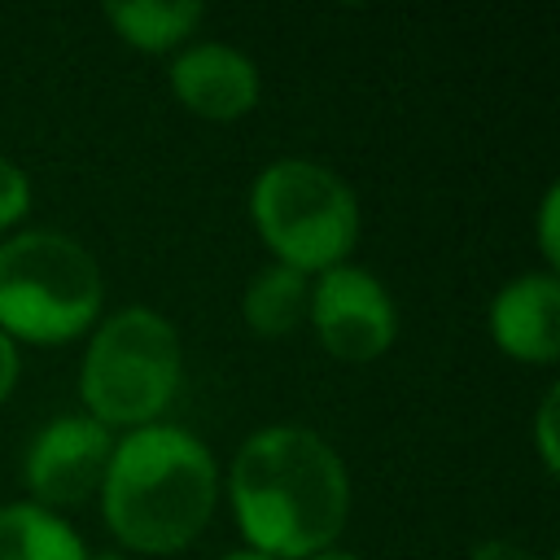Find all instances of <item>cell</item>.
<instances>
[{
	"label": "cell",
	"instance_id": "6da1fadb",
	"mask_svg": "<svg viewBox=\"0 0 560 560\" xmlns=\"http://www.w3.org/2000/svg\"><path fill=\"white\" fill-rule=\"evenodd\" d=\"M228 490L241 534L271 560L324 551L350 512L341 455L319 433L298 424H271L245 438L232 459Z\"/></svg>",
	"mask_w": 560,
	"mask_h": 560
},
{
	"label": "cell",
	"instance_id": "7a4b0ae2",
	"mask_svg": "<svg viewBox=\"0 0 560 560\" xmlns=\"http://www.w3.org/2000/svg\"><path fill=\"white\" fill-rule=\"evenodd\" d=\"M214 459L175 424H140L105 468V516L136 551H175L214 512Z\"/></svg>",
	"mask_w": 560,
	"mask_h": 560
},
{
	"label": "cell",
	"instance_id": "3957f363",
	"mask_svg": "<svg viewBox=\"0 0 560 560\" xmlns=\"http://www.w3.org/2000/svg\"><path fill=\"white\" fill-rule=\"evenodd\" d=\"M101 311V267L66 232L31 228L0 245V332L66 341Z\"/></svg>",
	"mask_w": 560,
	"mask_h": 560
},
{
	"label": "cell",
	"instance_id": "277c9868",
	"mask_svg": "<svg viewBox=\"0 0 560 560\" xmlns=\"http://www.w3.org/2000/svg\"><path fill=\"white\" fill-rule=\"evenodd\" d=\"M79 381L92 407L88 416L105 429L144 424L171 402L179 385V337L158 311L127 306L96 328Z\"/></svg>",
	"mask_w": 560,
	"mask_h": 560
},
{
	"label": "cell",
	"instance_id": "5b68a950",
	"mask_svg": "<svg viewBox=\"0 0 560 560\" xmlns=\"http://www.w3.org/2000/svg\"><path fill=\"white\" fill-rule=\"evenodd\" d=\"M254 219L262 241L276 249L284 267H337V258L354 245L359 206L354 192L319 162L280 158L254 179Z\"/></svg>",
	"mask_w": 560,
	"mask_h": 560
},
{
	"label": "cell",
	"instance_id": "8992f818",
	"mask_svg": "<svg viewBox=\"0 0 560 560\" xmlns=\"http://www.w3.org/2000/svg\"><path fill=\"white\" fill-rule=\"evenodd\" d=\"M311 315H315V332L319 341L337 354V359H376L398 328L394 315V298L385 293V284L363 271V267H328L324 280L315 284L311 298Z\"/></svg>",
	"mask_w": 560,
	"mask_h": 560
},
{
	"label": "cell",
	"instance_id": "52a82bcc",
	"mask_svg": "<svg viewBox=\"0 0 560 560\" xmlns=\"http://www.w3.org/2000/svg\"><path fill=\"white\" fill-rule=\"evenodd\" d=\"M109 455L114 442L101 420L79 411L52 416L26 451V481L44 503H79L105 481Z\"/></svg>",
	"mask_w": 560,
	"mask_h": 560
},
{
	"label": "cell",
	"instance_id": "ba28073f",
	"mask_svg": "<svg viewBox=\"0 0 560 560\" xmlns=\"http://www.w3.org/2000/svg\"><path fill=\"white\" fill-rule=\"evenodd\" d=\"M494 341L529 363H551L560 354V284L551 271H525L508 280L490 302Z\"/></svg>",
	"mask_w": 560,
	"mask_h": 560
},
{
	"label": "cell",
	"instance_id": "9c48e42d",
	"mask_svg": "<svg viewBox=\"0 0 560 560\" xmlns=\"http://www.w3.org/2000/svg\"><path fill=\"white\" fill-rule=\"evenodd\" d=\"M175 96L206 118H236L258 101V70L232 44H197L171 66Z\"/></svg>",
	"mask_w": 560,
	"mask_h": 560
},
{
	"label": "cell",
	"instance_id": "30bf717a",
	"mask_svg": "<svg viewBox=\"0 0 560 560\" xmlns=\"http://www.w3.org/2000/svg\"><path fill=\"white\" fill-rule=\"evenodd\" d=\"M0 560H88L79 534L39 503L0 508Z\"/></svg>",
	"mask_w": 560,
	"mask_h": 560
},
{
	"label": "cell",
	"instance_id": "8fae6325",
	"mask_svg": "<svg viewBox=\"0 0 560 560\" xmlns=\"http://www.w3.org/2000/svg\"><path fill=\"white\" fill-rule=\"evenodd\" d=\"M201 13L206 9L197 0H109L105 4V18L118 26V35L140 48L179 44L201 22Z\"/></svg>",
	"mask_w": 560,
	"mask_h": 560
},
{
	"label": "cell",
	"instance_id": "7c38bea8",
	"mask_svg": "<svg viewBox=\"0 0 560 560\" xmlns=\"http://www.w3.org/2000/svg\"><path fill=\"white\" fill-rule=\"evenodd\" d=\"M306 298H311L306 271L284 267V262H271V267H262V271L249 280L241 306H245L249 328H258V332H267V337H280V332H289V328L302 319Z\"/></svg>",
	"mask_w": 560,
	"mask_h": 560
},
{
	"label": "cell",
	"instance_id": "4fadbf2b",
	"mask_svg": "<svg viewBox=\"0 0 560 560\" xmlns=\"http://www.w3.org/2000/svg\"><path fill=\"white\" fill-rule=\"evenodd\" d=\"M31 201V184L22 175V166H13L9 158H0V228H9L13 219H22Z\"/></svg>",
	"mask_w": 560,
	"mask_h": 560
},
{
	"label": "cell",
	"instance_id": "5bb4252c",
	"mask_svg": "<svg viewBox=\"0 0 560 560\" xmlns=\"http://www.w3.org/2000/svg\"><path fill=\"white\" fill-rule=\"evenodd\" d=\"M556 210H560V188H547L542 206H538V232H542V254L556 262L560 245H556Z\"/></svg>",
	"mask_w": 560,
	"mask_h": 560
},
{
	"label": "cell",
	"instance_id": "9a60e30c",
	"mask_svg": "<svg viewBox=\"0 0 560 560\" xmlns=\"http://www.w3.org/2000/svg\"><path fill=\"white\" fill-rule=\"evenodd\" d=\"M551 429H556V389L538 407V451H542L547 468H556V438H551Z\"/></svg>",
	"mask_w": 560,
	"mask_h": 560
},
{
	"label": "cell",
	"instance_id": "2e32d148",
	"mask_svg": "<svg viewBox=\"0 0 560 560\" xmlns=\"http://www.w3.org/2000/svg\"><path fill=\"white\" fill-rule=\"evenodd\" d=\"M468 560H534L525 547H516V542H503V538H490V542H477L472 551H468Z\"/></svg>",
	"mask_w": 560,
	"mask_h": 560
},
{
	"label": "cell",
	"instance_id": "e0dca14e",
	"mask_svg": "<svg viewBox=\"0 0 560 560\" xmlns=\"http://www.w3.org/2000/svg\"><path fill=\"white\" fill-rule=\"evenodd\" d=\"M13 376H18V350H13V341L0 332V398L13 389Z\"/></svg>",
	"mask_w": 560,
	"mask_h": 560
},
{
	"label": "cell",
	"instance_id": "ac0fdd59",
	"mask_svg": "<svg viewBox=\"0 0 560 560\" xmlns=\"http://www.w3.org/2000/svg\"><path fill=\"white\" fill-rule=\"evenodd\" d=\"M223 560H271V556H262V551H254V547H249V551H228Z\"/></svg>",
	"mask_w": 560,
	"mask_h": 560
},
{
	"label": "cell",
	"instance_id": "d6986e66",
	"mask_svg": "<svg viewBox=\"0 0 560 560\" xmlns=\"http://www.w3.org/2000/svg\"><path fill=\"white\" fill-rule=\"evenodd\" d=\"M302 560H359V556H346V551H315V556H302Z\"/></svg>",
	"mask_w": 560,
	"mask_h": 560
}]
</instances>
